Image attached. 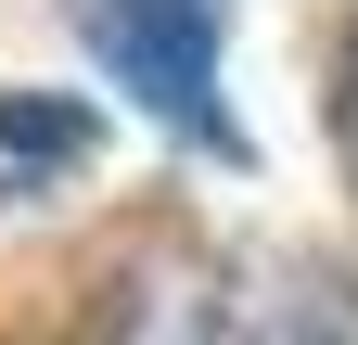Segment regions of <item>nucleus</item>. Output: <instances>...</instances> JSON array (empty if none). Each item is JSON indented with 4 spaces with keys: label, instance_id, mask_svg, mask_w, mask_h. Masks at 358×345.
<instances>
[{
    "label": "nucleus",
    "instance_id": "7ed1b4c3",
    "mask_svg": "<svg viewBox=\"0 0 358 345\" xmlns=\"http://www.w3.org/2000/svg\"><path fill=\"white\" fill-rule=\"evenodd\" d=\"M90 166H103V103H77V90H0V218L77 192Z\"/></svg>",
    "mask_w": 358,
    "mask_h": 345
},
{
    "label": "nucleus",
    "instance_id": "20e7f679",
    "mask_svg": "<svg viewBox=\"0 0 358 345\" xmlns=\"http://www.w3.org/2000/svg\"><path fill=\"white\" fill-rule=\"evenodd\" d=\"M333 154H345V179H358V13L333 38Z\"/></svg>",
    "mask_w": 358,
    "mask_h": 345
},
{
    "label": "nucleus",
    "instance_id": "f03ea898",
    "mask_svg": "<svg viewBox=\"0 0 358 345\" xmlns=\"http://www.w3.org/2000/svg\"><path fill=\"white\" fill-rule=\"evenodd\" d=\"M77 52L115 77L141 115H166L192 154H243V128L217 115V38H231V0H64Z\"/></svg>",
    "mask_w": 358,
    "mask_h": 345
},
{
    "label": "nucleus",
    "instance_id": "f257e3e1",
    "mask_svg": "<svg viewBox=\"0 0 358 345\" xmlns=\"http://www.w3.org/2000/svg\"><path fill=\"white\" fill-rule=\"evenodd\" d=\"M90 345H358V256H333V243H154L90 294Z\"/></svg>",
    "mask_w": 358,
    "mask_h": 345
}]
</instances>
